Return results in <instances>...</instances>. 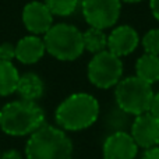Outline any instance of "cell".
Returning a JSON list of instances; mask_svg holds the SVG:
<instances>
[{"label":"cell","instance_id":"obj_6","mask_svg":"<svg viewBox=\"0 0 159 159\" xmlns=\"http://www.w3.org/2000/svg\"><path fill=\"white\" fill-rule=\"evenodd\" d=\"M87 75L93 87L109 89L116 87L123 77V61L106 49L92 56L87 67Z\"/></svg>","mask_w":159,"mask_h":159},{"label":"cell","instance_id":"obj_1","mask_svg":"<svg viewBox=\"0 0 159 159\" xmlns=\"http://www.w3.org/2000/svg\"><path fill=\"white\" fill-rule=\"evenodd\" d=\"M99 117V102L87 92H75L57 106L55 120L64 131H81L91 127Z\"/></svg>","mask_w":159,"mask_h":159},{"label":"cell","instance_id":"obj_7","mask_svg":"<svg viewBox=\"0 0 159 159\" xmlns=\"http://www.w3.org/2000/svg\"><path fill=\"white\" fill-rule=\"evenodd\" d=\"M82 16L89 27L107 30L117 22L121 13L120 0H82Z\"/></svg>","mask_w":159,"mask_h":159},{"label":"cell","instance_id":"obj_12","mask_svg":"<svg viewBox=\"0 0 159 159\" xmlns=\"http://www.w3.org/2000/svg\"><path fill=\"white\" fill-rule=\"evenodd\" d=\"M46 53L45 42L38 35H28L16 45V59L22 64L38 63Z\"/></svg>","mask_w":159,"mask_h":159},{"label":"cell","instance_id":"obj_23","mask_svg":"<svg viewBox=\"0 0 159 159\" xmlns=\"http://www.w3.org/2000/svg\"><path fill=\"white\" fill-rule=\"evenodd\" d=\"M149 8L154 18L159 21V0H149Z\"/></svg>","mask_w":159,"mask_h":159},{"label":"cell","instance_id":"obj_18","mask_svg":"<svg viewBox=\"0 0 159 159\" xmlns=\"http://www.w3.org/2000/svg\"><path fill=\"white\" fill-rule=\"evenodd\" d=\"M141 45L145 53L159 57V28H152L148 32H145V35L141 39Z\"/></svg>","mask_w":159,"mask_h":159},{"label":"cell","instance_id":"obj_4","mask_svg":"<svg viewBox=\"0 0 159 159\" xmlns=\"http://www.w3.org/2000/svg\"><path fill=\"white\" fill-rule=\"evenodd\" d=\"M46 52L61 61H73L84 53L82 32L75 25L60 22L53 24L43 35Z\"/></svg>","mask_w":159,"mask_h":159},{"label":"cell","instance_id":"obj_17","mask_svg":"<svg viewBox=\"0 0 159 159\" xmlns=\"http://www.w3.org/2000/svg\"><path fill=\"white\" fill-rule=\"evenodd\" d=\"M43 3L53 16L69 17L77 10L80 0H45Z\"/></svg>","mask_w":159,"mask_h":159},{"label":"cell","instance_id":"obj_21","mask_svg":"<svg viewBox=\"0 0 159 159\" xmlns=\"http://www.w3.org/2000/svg\"><path fill=\"white\" fill-rule=\"evenodd\" d=\"M149 113L152 116L159 120V92L158 93H154V98H152V102H151V106H149Z\"/></svg>","mask_w":159,"mask_h":159},{"label":"cell","instance_id":"obj_14","mask_svg":"<svg viewBox=\"0 0 159 159\" xmlns=\"http://www.w3.org/2000/svg\"><path fill=\"white\" fill-rule=\"evenodd\" d=\"M135 75L148 84L159 81V57L144 53L135 61Z\"/></svg>","mask_w":159,"mask_h":159},{"label":"cell","instance_id":"obj_2","mask_svg":"<svg viewBox=\"0 0 159 159\" xmlns=\"http://www.w3.org/2000/svg\"><path fill=\"white\" fill-rule=\"evenodd\" d=\"M45 124V112L36 102L13 101L0 109V130L11 137H24Z\"/></svg>","mask_w":159,"mask_h":159},{"label":"cell","instance_id":"obj_3","mask_svg":"<svg viewBox=\"0 0 159 159\" xmlns=\"http://www.w3.org/2000/svg\"><path fill=\"white\" fill-rule=\"evenodd\" d=\"M73 143L64 130L43 124L30 135L25 159H71Z\"/></svg>","mask_w":159,"mask_h":159},{"label":"cell","instance_id":"obj_24","mask_svg":"<svg viewBox=\"0 0 159 159\" xmlns=\"http://www.w3.org/2000/svg\"><path fill=\"white\" fill-rule=\"evenodd\" d=\"M121 3H140V2H144V0H120Z\"/></svg>","mask_w":159,"mask_h":159},{"label":"cell","instance_id":"obj_25","mask_svg":"<svg viewBox=\"0 0 159 159\" xmlns=\"http://www.w3.org/2000/svg\"><path fill=\"white\" fill-rule=\"evenodd\" d=\"M0 155H2V154H0Z\"/></svg>","mask_w":159,"mask_h":159},{"label":"cell","instance_id":"obj_8","mask_svg":"<svg viewBox=\"0 0 159 159\" xmlns=\"http://www.w3.org/2000/svg\"><path fill=\"white\" fill-rule=\"evenodd\" d=\"M137 144L144 149L158 147L159 144V120L149 112L135 116L130 134Z\"/></svg>","mask_w":159,"mask_h":159},{"label":"cell","instance_id":"obj_11","mask_svg":"<svg viewBox=\"0 0 159 159\" xmlns=\"http://www.w3.org/2000/svg\"><path fill=\"white\" fill-rule=\"evenodd\" d=\"M103 159H135L138 147L126 131H116L105 140L102 148Z\"/></svg>","mask_w":159,"mask_h":159},{"label":"cell","instance_id":"obj_5","mask_svg":"<svg viewBox=\"0 0 159 159\" xmlns=\"http://www.w3.org/2000/svg\"><path fill=\"white\" fill-rule=\"evenodd\" d=\"M152 98V85L143 81L137 75L121 78L115 88L116 103L127 115L138 116L147 113L151 106Z\"/></svg>","mask_w":159,"mask_h":159},{"label":"cell","instance_id":"obj_22","mask_svg":"<svg viewBox=\"0 0 159 159\" xmlns=\"http://www.w3.org/2000/svg\"><path fill=\"white\" fill-rule=\"evenodd\" d=\"M141 159H159V147H152L144 151Z\"/></svg>","mask_w":159,"mask_h":159},{"label":"cell","instance_id":"obj_10","mask_svg":"<svg viewBox=\"0 0 159 159\" xmlns=\"http://www.w3.org/2000/svg\"><path fill=\"white\" fill-rule=\"evenodd\" d=\"M22 22L32 35H45L53 25V14L43 2H30L22 10Z\"/></svg>","mask_w":159,"mask_h":159},{"label":"cell","instance_id":"obj_19","mask_svg":"<svg viewBox=\"0 0 159 159\" xmlns=\"http://www.w3.org/2000/svg\"><path fill=\"white\" fill-rule=\"evenodd\" d=\"M13 59H16V46L10 42L0 45V60L11 61Z\"/></svg>","mask_w":159,"mask_h":159},{"label":"cell","instance_id":"obj_16","mask_svg":"<svg viewBox=\"0 0 159 159\" xmlns=\"http://www.w3.org/2000/svg\"><path fill=\"white\" fill-rule=\"evenodd\" d=\"M82 41H84V49L92 55L107 49V34L99 28L89 27L85 32H82Z\"/></svg>","mask_w":159,"mask_h":159},{"label":"cell","instance_id":"obj_15","mask_svg":"<svg viewBox=\"0 0 159 159\" xmlns=\"http://www.w3.org/2000/svg\"><path fill=\"white\" fill-rule=\"evenodd\" d=\"M20 73L11 61L0 60V96H8L17 91Z\"/></svg>","mask_w":159,"mask_h":159},{"label":"cell","instance_id":"obj_13","mask_svg":"<svg viewBox=\"0 0 159 159\" xmlns=\"http://www.w3.org/2000/svg\"><path fill=\"white\" fill-rule=\"evenodd\" d=\"M16 92L24 101L36 102L43 95L45 84L38 74H35V73H25V74L20 75Z\"/></svg>","mask_w":159,"mask_h":159},{"label":"cell","instance_id":"obj_9","mask_svg":"<svg viewBox=\"0 0 159 159\" xmlns=\"http://www.w3.org/2000/svg\"><path fill=\"white\" fill-rule=\"evenodd\" d=\"M140 43V35L130 25H119L107 34V50L120 59L135 52Z\"/></svg>","mask_w":159,"mask_h":159},{"label":"cell","instance_id":"obj_20","mask_svg":"<svg viewBox=\"0 0 159 159\" xmlns=\"http://www.w3.org/2000/svg\"><path fill=\"white\" fill-rule=\"evenodd\" d=\"M0 159H24L22 157V154L18 151V149H7V151H4L2 155H0Z\"/></svg>","mask_w":159,"mask_h":159}]
</instances>
